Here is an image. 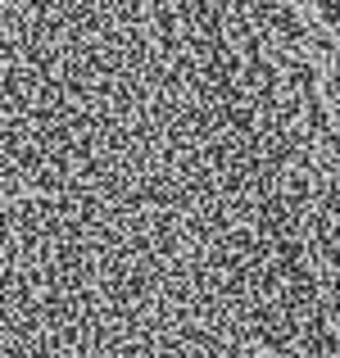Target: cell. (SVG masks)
Returning a JSON list of instances; mask_svg holds the SVG:
<instances>
[{
	"label": "cell",
	"mask_w": 340,
	"mask_h": 358,
	"mask_svg": "<svg viewBox=\"0 0 340 358\" xmlns=\"http://www.w3.org/2000/svg\"><path fill=\"white\" fill-rule=\"evenodd\" d=\"M299 5H313V0H299Z\"/></svg>",
	"instance_id": "6da1fadb"
}]
</instances>
